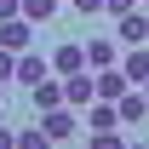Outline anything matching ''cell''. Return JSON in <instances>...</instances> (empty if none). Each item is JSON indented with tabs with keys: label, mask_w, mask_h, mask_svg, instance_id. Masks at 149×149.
<instances>
[{
	"label": "cell",
	"mask_w": 149,
	"mask_h": 149,
	"mask_svg": "<svg viewBox=\"0 0 149 149\" xmlns=\"http://www.w3.org/2000/svg\"><path fill=\"white\" fill-rule=\"evenodd\" d=\"M74 126H80V120H74V103H57V109H46V115H40V132H46L52 143H69V138H74Z\"/></svg>",
	"instance_id": "obj_1"
},
{
	"label": "cell",
	"mask_w": 149,
	"mask_h": 149,
	"mask_svg": "<svg viewBox=\"0 0 149 149\" xmlns=\"http://www.w3.org/2000/svg\"><path fill=\"white\" fill-rule=\"evenodd\" d=\"M0 46L6 52H29L35 46V17H0Z\"/></svg>",
	"instance_id": "obj_2"
},
{
	"label": "cell",
	"mask_w": 149,
	"mask_h": 149,
	"mask_svg": "<svg viewBox=\"0 0 149 149\" xmlns=\"http://www.w3.org/2000/svg\"><path fill=\"white\" fill-rule=\"evenodd\" d=\"M92 97H97V74H92V69H80V74H63V103L86 109Z\"/></svg>",
	"instance_id": "obj_3"
},
{
	"label": "cell",
	"mask_w": 149,
	"mask_h": 149,
	"mask_svg": "<svg viewBox=\"0 0 149 149\" xmlns=\"http://www.w3.org/2000/svg\"><path fill=\"white\" fill-rule=\"evenodd\" d=\"M80 69H92L86 63V40H63L52 52V74H80Z\"/></svg>",
	"instance_id": "obj_4"
},
{
	"label": "cell",
	"mask_w": 149,
	"mask_h": 149,
	"mask_svg": "<svg viewBox=\"0 0 149 149\" xmlns=\"http://www.w3.org/2000/svg\"><path fill=\"white\" fill-rule=\"evenodd\" d=\"M46 74H52V57H40L35 46H29V52H17V74H12V80H23V86H40Z\"/></svg>",
	"instance_id": "obj_5"
},
{
	"label": "cell",
	"mask_w": 149,
	"mask_h": 149,
	"mask_svg": "<svg viewBox=\"0 0 149 149\" xmlns=\"http://www.w3.org/2000/svg\"><path fill=\"white\" fill-rule=\"evenodd\" d=\"M115 35H120V46H149V12H126V17H115Z\"/></svg>",
	"instance_id": "obj_6"
},
{
	"label": "cell",
	"mask_w": 149,
	"mask_h": 149,
	"mask_svg": "<svg viewBox=\"0 0 149 149\" xmlns=\"http://www.w3.org/2000/svg\"><path fill=\"white\" fill-rule=\"evenodd\" d=\"M92 74H97V97H109V103H120V97L132 92L126 69H115V63H109V69H92Z\"/></svg>",
	"instance_id": "obj_7"
},
{
	"label": "cell",
	"mask_w": 149,
	"mask_h": 149,
	"mask_svg": "<svg viewBox=\"0 0 149 149\" xmlns=\"http://www.w3.org/2000/svg\"><path fill=\"white\" fill-rule=\"evenodd\" d=\"M29 97H35V109H40V115L57 109V103H63V80H52V74H46L40 86H29Z\"/></svg>",
	"instance_id": "obj_8"
},
{
	"label": "cell",
	"mask_w": 149,
	"mask_h": 149,
	"mask_svg": "<svg viewBox=\"0 0 149 149\" xmlns=\"http://www.w3.org/2000/svg\"><path fill=\"white\" fill-rule=\"evenodd\" d=\"M120 69H126L132 86H143L149 80V46H126V63H120Z\"/></svg>",
	"instance_id": "obj_9"
},
{
	"label": "cell",
	"mask_w": 149,
	"mask_h": 149,
	"mask_svg": "<svg viewBox=\"0 0 149 149\" xmlns=\"http://www.w3.org/2000/svg\"><path fill=\"white\" fill-rule=\"evenodd\" d=\"M143 115H149V92H126L120 97V126H138Z\"/></svg>",
	"instance_id": "obj_10"
},
{
	"label": "cell",
	"mask_w": 149,
	"mask_h": 149,
	"mask_svg": "<svg viewBox=\"0 0 149 149\" xmlns=\"http://www.w3.org/2000/svg\"><path fill=\"white\" fill-rule=\"evenodd\" d=\"M86 63H92V69H109V63H115V40L92 35V40H86Z\"/></svg>",
	"instance_id": "obj_11"
},
{
	"label": "cell",
	"mask_w": 149,
	"mask_h": 149,
	"mask_svg": "<svg viewBox=\"0 0 149 149\" xmlns=\"http://www.w3.org/2000/svg\"><path fill=\"white\" fill-rule=\"evenodd\" d=\"M23 17H35V23H52V17H57V0H23Z\"/></svg>",
	"instance_id": "obj_12"
},
{
	"label": "cell",
	"mask_w": 149,
	"mask_h": 149,
	"mask_svg": "<svg viewBox=\"0 0 149 149\" xmlns=\"http://www.w3.org/2000/svg\"><path fill=\"white\" fill-rule=\"evenodd\" d=\"M17 143H23V149H46V143H52V138H46V132H40V126H29V132H17Z\"/></svg>",
	"instance_id": "obj_13"
},
{
	"label": "cell",
	"mask_w": 149,
	"mask_h": 149,
	"mask_svg": "<svg viewBox=\"0 0 149 149\" xmlns=\"http://www.w3.org/2000/svg\"><path fill=\"white\" fill-rule=\"evenodd\" d=\"M74 12H80V17H97V12H103V6H109V0H69Z\"/></svg>",
	"instance_id": "obj_14"
},
{
	"label": "cell",
	"mask_w": 149,
	"mask_h": 149,
	"mask_svg": "<svg viewBox=\"0 0 149 149\" xmlns=\"http://www.w3.org/2000/svg\"><path fill=\"white\" fill-rule=\"evenodd\" d=\"M12 74H17V52H6V46H0V80H12Z\"/></svg>",
	"instance_id": "obj_15"
},
{
	"label": "cell",
	"mask_w": 149,
	"mask_h": 149,
	"mask_svg": "<svg viewBox=\"0 0 149 149\" xmlns=\"http://www.w3.org/2000/svg\"><path fill=\"white\" fill-rule=\"evenodd\" d=\"M0 17H23V0H0Z\"/></svg>",
	"instance_id": "obj_16"
},
{
	"label": "cell",
	"mask_w": 149,
	"mask_h": 149,
	"mask_svg": "<svg viewBox=\"0 0 149 149\" xmlns=\"http://www.w3.org/2000/svg\"><path fill=\"white\" fill-rule=\"evenodd\" d=\"M103 12H109V17H126V12H132V0H109Z\"/></svg>",
	"instance_id": "obj_17"
},
{
	"label": "cell",
	"mask_w": 149,
	"mask_h": 149,
	"mask_svg": "<svg viewBox=\"0 0 149 149\" xmlns=\"http://www.w3.org/2000/svg\"><path fill=\"white\" fill-rule=\"evenodd\" d=\"M0 103H6V80H0Z\"/></svg>",
	"instance_id": "obj_18"
},
{
	"label": "cell",
	"mask_w": 149,
	"mask_h": 149,
	"mask_svg": "<svg viewBox=\"0 0 149 149\" xmlns=\"http://www.w3.org/2000/svg\"><path fill=\"white\" fill-rule=\"evenodd\" d=\"M143 92H149V80H143Z\"/></svg>",
	"instance_id": "obj_19"
},
{
	"label": "cell",
	"mask_w": 149,
	"mask_h": 149,
	"mask_svg": "<svg viewBox=\"0 0 149 149\" xmlns=\"http://www.w3.org/2000/svg\"><path fill=\"white\" fill-rule=\"evenodd\" d=\"M143 6H149V0H143Z\"/></svg>",
	"instance_id": "obj_20"
}]
</instances>
